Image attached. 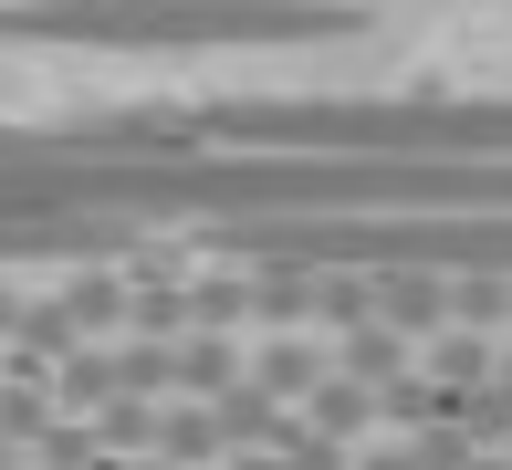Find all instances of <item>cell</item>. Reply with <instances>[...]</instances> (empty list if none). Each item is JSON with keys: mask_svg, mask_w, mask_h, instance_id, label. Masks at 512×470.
<instances>
[{"mask_svg": "<svg viewBox=\"0 0 512 470\" xmlns=\"http://www.w3.org/2000/svg\"><path fill=\"white\" fill-rule=\"evenodd\" d=\"M481 366H492V356H481V335H450V345H439V376H450V387H471Z\"/></svg>", "mask_w": 512, "mask_h": 470, "instance_id": "5b68a950", "label": "cell"}, {"mask_svg": "<svg viewBox=\"0 0 512 470\" xmlns=\"http://www.w3.org/2000/svg\"><path fill=\"white\" fill-rule=\"evenodd\" d=\"M220 241L304 272H502L512 282V209H492V220H262V230H220Z\"/></svg>", "mask_w": 512, "mask_h": 470, "instance_id": "3957f363", "label": "cell"}, {"mask_svg": "<svg viewBox=\"0 0 512 470\" xmlns=\"http://www.w3.org/2000/svg\"><path fill=\"white\" fill-rule=\"evenodd\" d=\"M293 147V157H512V94H209L199 126H115L95 147Z\"/></svg>", "mask_w": 512, "mask_h": 470, "instance_id": "6da1fadb", "label": "cell"}, {"mask_svg": "<svg viewBox=\"0 0 512 470\" xmlns=\"http://www.w3.org/2000/svg\"><path fill=\"white\" fill-rule=\"evenodd\" d=\"M366 32L356 0H21L0 42H95V53H241V42Z\"/></svg>", "mask_w": 512, "mask_h": 470, "instance_id": "7a4b0ae2", "label": "cell"}, {"mask_svg": "<svg viewBox=\"0 0 512 470\" xmlns=\"http://www.w3.org/2000/svg\"><path fill=\"white\" fill-rule=\"evenodd\" d=\"M136 439H147V408H126V397H115V408H105V450H136Z\"/></svg>", "mask_w": 512, "mask_h": 470, "instance_id": "8992f818", "label": "cell"}, {"mask_svg": "<svg viewBox=\"0 0 512 470\" xmlns=\"http://www.w3.org/2000/svg\"><path fill=\"white\" fill-rule=\"evenodd\" d=\"M304 387H324L314 345H272V356H262V397H304Z\"/></svg>", "mask_w": 512, "mask_h": 470, "instance_id": "277c9868", "label": "cell"}]
</instances>
